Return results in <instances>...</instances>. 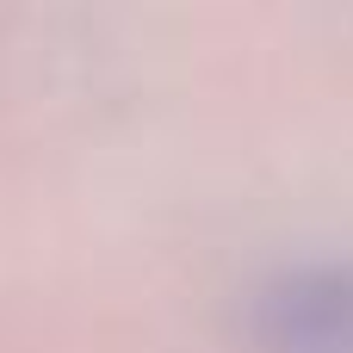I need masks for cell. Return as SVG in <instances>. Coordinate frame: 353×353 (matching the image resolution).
Returning <instances> with one entry per match:
<instances>
[{"label":"cell","instance_id":"obj_1","mask_svg":"<svg viewBox=\"0 0 353 353\" xmlns=\"http://www.w3.org/2000/svg\"><path fill=\"white\" fill-rule=\"evenodd\" d=\"M261 353H353V254L285 267L248 310Z\"/></svg>","mask_w":353,"mask_h":353}]
</instances>
